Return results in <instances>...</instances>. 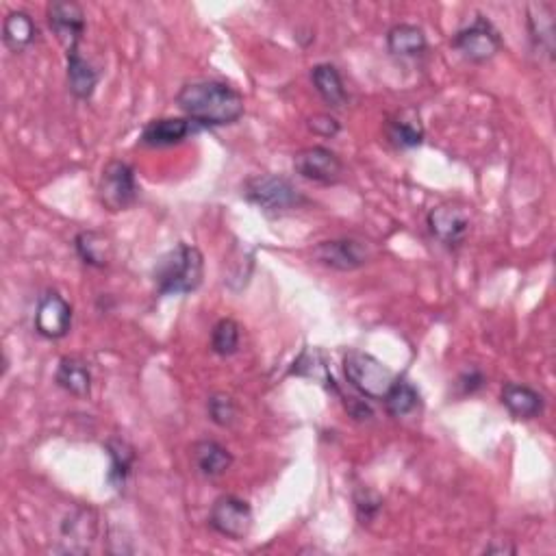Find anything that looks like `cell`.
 I'll list each match as a JSON object with an SVG mask.
<instances>
[{"label":"cell","mask_w":556,"mask_h":556,"mask_svg":"<svg viewBox=\"0 0 556 556\" xmlns=\"http://www.w3.org/2000/svg\"><path fill=\"white\" fill-rule=\"evenodd\" d=\"M200 131L202 126L189 118H159L144 126L139 142L150 148H166L181 144Z\"/></svg>","instance_id":"cell-13"},{"label":"cell","mask_w":556,"mask_h":556,"mask_svg":"<svg viewBox=\"0 0 556 556\" xmlns=\"http://www.w3.org/2000/svg\"><path fill=\"white\" fill-rule=\"evenodd\" d=\"M502 404L517 420H535L543 413V396L526 385L507 383L502 387Z\"/></svg>","instance_id":"cell-18"},{"label":"cell","mask_w":556,"mask_h":556,"mask_svg":"<svg viewBox=\"0 0 556 556\" xmlns=\"http://www.w3.org/2000/svg\"><path fill=\"white\" fill-rule=\"evenodd\" d=\"M72 328V307L57 292H46L35 311V331L46 339H61Z\"/></svg>","instance_id":"cell-11"},{"label":"cell","mask_w":556,"mask_h":556,"mask_svg":"<svg viewBox=\"0 0 556 556\" xmlns=\"http://www.w3.org/2000/svg\"><path fill=\"white\" fill-rule=\"evenodd\" d=\"M307 124H309V131H313L320 137H335L341 131V124L333 116H328V113H315V116L309 118Z\"/></svg>","instance_id":"cell-30"},{"label":"cell","mask_w":556,"mask_h":556,"mask_svg":"<svg viewBox=\"0 0 556 556\" xmlns=\"http://www.w3.org/2000/svg\"><path fill=\"white\" fill-rule=\"evenodd\" d=\"M96 533V515L90 509H74L61 524V541H66V552H87Z\"/></svg>","instance_id":"cell-15"},{"label":"cell","mask_w":556,"mask_h":556,"mask_svg":"<svg viewBox=\"0 0 556 556\" xmlns=\"http://www.w3.org/2000/svg\"><path fill=\"white\" fill-rule=\"evenodd\" d=\"M135 170L126 161H109L98 181V200L107 211H126L137 200Z\"/></svg>","instance_id":"cell-5"},{"label":"cell","mask_w":556,"mask_h":556,"mask_svg":"<svg viewBox=\"0 0 556 556\" xmlns=\"http://www.w3.org/2000/svg\"><path fill=\"white\" fill-rule=\"evenodd\" d=\"M55 381L61 389H66L68 394L79 398L90 396L92 391V372L87 368V363L77 357H63L59 361Z\"/></svg>","instance_id":"cell-21"},{"label":"cell","mask_w":556,"mask_h":556,"mask_svg":"<svg viewBox=\"0 0 556 556\" xmlns=\"http://www.w3.org/2000/svg\"><path fill=\"white\" fill-rule=\"evenodd\" d=\"M176 105L189 120L205 126L235 124L244 116V96L222 81H192L176 94Z\"/></svg>","instance_id":"cell-1"},{"label":"cell","mask_w":556,"mask_h":556,"mask_svg":"<svg viewBox=\"0 0 556 556\" xmlns=\"http://www.w3.org/2000/svg\"><path fill=\"white\" fill-rule=\"evenodd\" d=\"M344 374L352 389H357L363 398L372 400H383L396 381V374L383 361H378L370 352L363 350L346 352Z\"/></svg>","instance_id":"cell-3"},{"label":"cell","mask_w":556,"mask_h":556,"mask_svg":"<svg viewBox=\"0 0 556 556\" xmlns=\"http://www.w3.org/2000/svg\"><path fill=\"white\" fill-rule=\"evenodd\" d=\"M294 170L302 179L320 183V185H335L344 176V163L324 146H309L302 148L294 157Z\"/></svg>","instance_id":"cell-9"},{"label":"cell","mask_w":556,"mask_h":556,"mask_svg":"<svg viewBox=\"0 0 556 556\" xmlns=\"http://www.w3.org/2000/svg\"><path fill=\"white\" fill-rule=\"evenodd\" d=\"M66 59H68L70 92L77 96L79 100H90L96 92L98 81H100L98 70L79 53V50H77V53L66 55Z\"/></svg>","instance_id":"cell-23"},{"label":"cell","mask_w":556,"mask_h":556,"mask_svg":"<svg viewBox=\"0 0 556 556\" xmlns=\"http://www.w3.org/2000/svg\"><path fill=\"white\" fill-rule=\"evenodd\" d=\"M74 248L83 263L92 268H107L113 259V244L111 239L100 231H83L74 239Z\"/></svg>","instance_id":"cell-24"},{"label":"cell","mask_w":556,"mask_h":556,"mask_svg":"<svg viewBox=\"0 0 556 556\" xmlns=\"http://www.w3.org/2000/svg\"><path fill=\"white\" fill-rule=\"evenodd\" d=\"M526 24L535 48L554 57V7L550 3H530L526 7Z\"/></svg>","instance_id":"cell-16"},{"label":"cell","mask_w":556,"mask_h":556,"mask_svg":"<svg viewBox=\"0 0 556 556\" xmlns=\"http://www.w3.org/2000/svg\"><path fill=\"white\" fill-rule=\"evenodd\" d=\"M211 528L226 539L242 541L250 535L255 515H252L250 504L237 496H220L209 511Z\"/></svg>","instance_id":"cell-7"},{"label":"cell","mask_w":556,"mask_h":556,"mask_svg":"<svg viewBox=\"0 0 556 556\" xmlns=\"http://www.w3.org/2000/svg\"><path fill=\"white\" fill-rule=\"evenodd\" d=\"M192 459L196 470L207 478H218L229 472L233 465V454L224 446H220L218 441H209V439L194 444Z\"/></svg>","instance_id":"cell-19"},{"label":"cell","mask_w":556,"mask_h":556,"mask_svg":"<svg viewBox=\"0 0 556 556\" xmlns=\"http://www.w3.org/2000/svg\"><path fill=\"white\" fill-rule=\"evenodd\" d=\"M428 229L448 248H459L470 235V216L457 205H441L428 213Z\"/></svg>","instance_id":"cell-12"},{"label":"cell","mask_w":556,"mask_h":556,"mask_svg":"<svg viewBox=\"0 0 556 556\" xmlns=\"http://www.w3.org/2000/svg\"><path fill=\"white\" fill-rule=\"evenodd\" d=\"M387 50L394 57L415 59L426 53L428 40L420 27L400 22V24H396V27H391L387 33Z\"/></svg>","instance_id":"cell-17"},{"label":"cell","mask_w":556,"mask_h":556,"mask_svg":"<svg viewBox=\"0 0 556 556\" xmlns=\"http://www.w3.org/2000/svg\"><path fill=\"white\" fill-rule=\"evenodd\" d=\"M452 46L472 63H485L494 59L502 50V37L498 29L485 16H476L472 24H467L452 37Z\"/></svg>","instance_id":"cell-6"},{"label":"cell","mask_w":556,"mask_h":556,"mask_svg":"<svg viewBox=\"0 0 556 556\" xmlns=\"http://www.w3.org/2000/svg\"><path fill=\"white\" fill-rule=\"evenodd\" d=\"M107 454H109V461H111L107 480L116 489H122L124 483H126V478H129V474L133 470L135 448L131 444H126L124 439H109L107 441Z\"/></svg>","instance_id":"cell-25"},{"label":"cell","mask_w":556,"mask_h":556,"mask_svg":"<svg viewBox=\"0 0 556 556\" xmlns=\"http://www.w3.org/2000/svg\"><path fill=\"white\" fill-rule=\"evenodd\" d=\"M355 504H357V515H359L361 524H370L378 515V511L383 509V498L374 494L372 489L361 487L355 494Z\"/></svg>","instance_id":"cell-29"},{"label":"cell","mask_w":556,"mask_h":556,"mask_svg":"<svg viewBox=\"0 0 556 556\" xmlns=\"http://www.w3.org/2000/svg\"><path fill=\"white\" fill-rule=\"evenodd\" d=\"M48 22L50 29L57 35L59 44L66 50V55L77 53L79 44L85 35V11L79 3H50L48 5Z\"/></svg>","instance_id":"cell-10"},{"label":"cell","mask_w":556,"mask_h":556,"mask_svg":"<svg viewBox=\"0 0 556 556\" xmlns=\"http://www.w3.org/2000/svg\"><path fill=\"white\" fill-rule=\"evenodd\" d=\"M244 196L252 202V205H257L263 211H270V213L292 211L307 202L305 196H302L292 183L276 174L252 176V179L244 185Z\"/></svg>","instance_id":"cell-4"},{"label":"cell","mask_w":556,"mask_h":556,"mask_svg":"<svg viewBox=\"0 0 556 556\" xmlns=\"http://www.w3.org/2000/svg\"><path fill=\"white\" fill-rule=\"evenodd\" d=\"M37 40V24L27 11H11L3 22V42L11 53H22Z\"/></svg>","instance_id":"cell-22"},{"label":"cell","mask_w":556,"mask_h":556,"mask_svg":"<svg viewBox=\"0 0 556 556\" xmlns=\"http://www.w3.org/2000/svg\"><path fill=\"white\" fill-rule=\"evenodd\" d=\"M311 81L315 85V92L322 96L324 103L333 109H341L348 103V94H346V85L341 74L331 63H318L311 70Z\"/></svg>","instance_id":"cell-20"},{"label":"cell","mask_w":556,"mask_h":556,"mask_svg":"<svg viewBox=\"0 0 556 556\" xmlns=\"http://www.w3.org/2000/svg\"><path fill=\"white\" fill-rule=\"evenodd\" d=\"M311 255L320 265H324V268H331L337 272H352L363 268V265L372 259V250L365 242H359V239L341 237L320 242L313 248Z\"/></svg>","instance_id":"cell-8"},{"label":"cell","mask_w":556,"mask_h":556,"mask_svg":"<svg viewBox=\"0 0 556 556\" xmlns=\"http://www.w3.org/2000/svg\"><path fill=\"white\" fill-rule=\"evenodd\" d=\"M207 413H209L213 424H218L222 428H231L237 422L239 409H237V404L231 396L213 394L207 400Z\"/></svg>","instance_id":"cell-28"},{"label":"cell","mask_w":556,"mask_h":556,"mask_svg":"<svg viewBox=\"0 0 556 556\" xmlns=\"http://www.w3.org/2000/svg\"><path fill=\"white\" fill-rule=\"evenodd\" d=\"M383 402L391 417H407L420 407V391H417L407 378H396Z\"/></svg>","instance_id":"cell-26"},{"label":"cell","mask_w":556,"mask_h":556,"mask_svg":"<svg viewBox=\"0 0 556 556\" xmlns=\"http://www.w3.org/2000/svg\"><path fill=\"white\" fill-rule=\"evenodd\" d=\"M239 339H242V326L233 318L220 320L211 331V350L220 357H231L239 348Z\"/></svg>","instance_id":"cell-27"},{"label":"cell","mask_w":556,"mask_h":556,"mask_svg":"<svg viewBox=\"0 0 556 556\" xmlns=\"http://www.w3.org/2000/svg\"><path fill=\"white\" fill-rule=\"evenodd\" d=\"M153 278L161 296L192 294L205 278V257L196 246L179 244L159 257Z\"/></svg>","instance_id":"cell-2"},{"label":"cell","mask_w":556,"mask_h":556,"mask_svg":"<svg viewBox=\"0 0 556 556\" xmlns=\"http://www.w3.org/2000/svg\"><path fill=\"white\" fill-rule=\"evenodd\" d=\"M483 383H485V376L480 374L478 370L465 372V374L459 378V387L463 389V394H474L476 389L483 387Z\"/></svg>","instance_id":"cell-31"},{"label":"cell","mask_w":556,"mask_h":556,"mask_svg":"<svg viewBox=\"0 0 556 556\" xmlns=\"http://www.w3.org/2000/svg\"><path fill=\"white\" fill-rule=\"evenodd\" d=\"M385 133L389 144H394L400 150H411L422 146L424 142V124L420 120V113L407 107L396 111L394 116L387 120Z\"/></svg>","instance_id":"cell-14"}]
</instances>
